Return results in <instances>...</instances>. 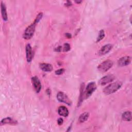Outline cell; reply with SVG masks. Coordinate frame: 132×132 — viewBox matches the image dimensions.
Masks as SVG:
<instances>
[{"mask_svg":"<svg viewBox=\"0 0 132 132\" xmlns=\"http://www.w3.org/2000/svg\"><path fill=\"white\" fill-rule=\"evenodd\" d=\"M55 51H57V52H60L61 51H62V47L61 46H59L58 47H57L56 49H55Z\"/></svg>","mask_w":132,"mask_h":132,"instance_id":"obj_23","label":"cell"},{"mask_svg":"<svg viewBox=\"0 0 132 132\" xmlns=\"http://www.w3.org/2000/svg\"><path fill=\"white\" fill-rule=\"evenodd\" d=\"M122 85V82L120 81L112 82L103 89V92L106 95L111 94L117 91L121 87Z\"/></svg>","mask_w":132,"mask_h":132,"instance_id":"obj_1","label":"cell"},{"mask_svg":"<svg viewBox=\"0 0 132 132\" xmlns=\"http://www.w3.org/2000/svg\"><path fill=\"white\" fill-rule=\"evenodd\" d=\"M32 86L37 93H39L41 89V84L39 79L37 76H34L31 78Z\"/></svg>","mask_w":132,"mask_h":132,"instance_id":"obj_7","label":"cell"},{"mask_svg":"<svg viewBox=\"0 0 132 132\" xmlns=\"http://www.w3.org/2000/svg\"><path fill=\"white\" fill-rule=\"evenodd\" d=\"M70 48H71L70 45L69 43H64L63 45V47L62 48V51H63L64 52H68L70 50Z\"/></svg>","mask_w":132,"mask_h":132,"instance_id":"obj_20","label":"cell"},{"mask_svg":"<svg viewBox=\"0 0 132 132\" xmlns=\"http://www.w3.org/2000/svg\"><path fill=\"white\" fill-rule=\"evenodd\" d=\"M96 89V85L94 82H89L84 90V98L87 99L95 91Z\"/></svg>","mask_w":132,"mask_h":132,"instance_id":"obj_3","label":"cell"},{"mask_svg":"<svg viewBox=\"0 0 132 132\" xmlns=\"http://www.w3.org/2000/svg\"><path fill=\"white\" fill-rule=\"evenodd\" d=\"M131 58L130 56H124L121 58L118 61V64L120 67H124L130 64Z\"/></svg>","mask_w":132,"mask_h":132,"instance_id":"obj_9","label":"cell"},{"mask_svg":"<svg viewBox=\"0 0 132 132\" xmlns=\"http://www.w3.org/2000/svg\"><path fill=\"white\" fill-rule=\"evenodd\" d=\"M57 98L60 102L64 103L68 105H70L72 103L69 97L64 93L62 92H59L57 93Z\"/></svg>","mask_w":132,"mask_h":132,"instance_id":"obj_5","label":"cell"},{"mask_svg":"<svg viewBox=\"0 0 132 132\" xmlns=\"http://www.w3.org/2000/svg\"><path fill=\"white\" fill-rule=\"evenodd\" d=\"M122 118L124 121H129L131 120V112L130 111L124 112L122 115Z\"/></svg>","mask_w":132,"mask_h":132,"instance_id":"obj_17","label":"cell"},{"mask_svg":"<svg viewBox=\"0 0 132 132\" xmlns=\"http://www.w3.org/2000/svg\"><path fill=\"white\" fill-rule=\"evenodd\" d=\"M65 36H66V37H68V38H71V35L70 34H69V33H67V34H65Z\"/></svg>","mask_w":132,"mask_h":132,"instance_id":"obj_25","label":"cell"},{"mask_svg":"<svg viewBox=\"0 0 132 132\" xmlns=\"http://www.w3.org/2000/svg\"><path fill=\"white\" fill-rule=\"evenodd\" d=\"M75 2L77 4H80V3H81L82 2V1H75Z\"/></svg>","mask_w":132,"mask_h":132,"instance_id":"obj_26","label":"cell"},{"mask_svg":"<svg viewBox=\"0 0 132 132\" xmlns=\"http://www.w3.org/2000/svg\"><path fill=\"white\" fill-rule=\"evenodd\" d=\"M40 69L44 72H51L53 70V68L52 64L46 63H42L40 64Z\"/></svg>","mask_w":132,"mask_h":132,"instance_id":"obj_13","label":"cell"},{"mask_svg":"<svg viewBox=\"0 0 132 132\" xmlns=\"http://www.w3.org/2000/svg\"><path fill=\"white\" fill-rule=\"evenodd\" d=\"M65 5H66L67 6H71V5H72V3H71V2L69 1H67V3H66Z\"/></svg>","mask_w":132,"mask_h":132,"instance_id":"obj_24","label":"cell"},{"mask_svg":"<svg viewBox=\"0 0 132 132\" xmlns=\"http://www.w3.org/2000/svg\"><path fill=\"white\" fill-rule=\"evenodd\" d=\"M64 69H60L59 70H57L55 71V74L56 75H61L64 72Z\"/></svg>","mask_w":132,"mask_h":132,"instance_id":"obj_21","label":"cell"},{"mask_svg":"<svg viewBox=\"0 0 132 132\" xmlns=\"http://www.w3.org/2000/svg\"><path fill=\"white\" fill-rule=\"evenodd\" d=\"M36 25V24H35L34 22L31 23L30 25H29L26 28L23 35V37L24 39L26 40H29L32 38L35 31Z\"/></svg>","mask_w":132,"mask_h":132,"instance_id":"obj_2","label":"cell"},{"mask_svg":"<svg viewBox=\"0 0 132 132\" xmlns=\"http://www.w3.org/2000/svg\"><path fill=\"white\" fill-rule=\"evenodd\" d=\"M115 79V76L112 74H108L100 79L98 83L101 86H104L109 82H112Z\"/></svg>","mask_w":132,"mask_h":132,"instance_id":"obj_6","label":"cell"},{"mask_svg":"<svg viewBox=\"0 0 132 132\" xmlns=\"http://www.w3.org/2000/svg\"><path fill=\"white\" fill-rule=\"evenodd\" d=\"M113 65V62L110 60H106L101 63L97 67L98 70L104 73L109 70Z\"/></svg>","mask_w":132,"mask_h":132,"instance_id":"obj_4","label":"cell"},{"mask_svg":"<svg viewBox=\"0 0 132 132\" xmlns=\"http://www.w3.org/2000/svg\"><path fill=\"white\" fill-rule=\"evenodd\" d=\"M1 13H2V18L4 21H7L8 20V16H7L6 7L5 4L3 2H1Z\"/></svg>","mask_w":132,"mask_h":132,"instance_id":"obj_12","label":"cell"},{"mask_svg":"<svg viewBox=\"0 0 132 132\" xmlns=\"http://www.w3.org/2000/svg\"><path fill=\"white\" fill-rule=\"evenodd\" d=\"M17 121L10 117L5 118L2 119L1 121V125H2L3 124H11V125H15L17 124Z\"/></svg>","mask_w":132,"mask_h":132,"instance_id":"obj_11","label":"cell"},{"mask_svg":"<svg viewBox=\"0 0 132 132\" xmlns=\"http://www.w3.org/2000/svg\"><path fill=\"white\" fill-rule=\"evenodd\" d=\"M113 45L111 44H105L101 47L99 51V54L100 55H104L107 54L112 48Z\"/></svg>","mask_w":132,"mask_h":132,"instance_id":"obj_10","label":"cell"},{"mask_svg":"<svg viewBox=\"0 0 132 132\" xmlns=\"http://www.w3.org/2000/svg\"><path fill=\"white\" fill-rule=\"evenodd\" d=\"M26 56L28 62H30L33 58V51L32 47L29 44H27L26 46Z\"/></svg>","mask_w":132,"mask_h":132,"instance_id":"obj_8","label":"cell"},{"mask_svg":"<svg viewBox=\"0 0 132 132\" xmlns=\"http://www.w3.org/2000/svg\"><path fill=\"white\" fill-rule=\"evenodd\" d=\"M84 84H82L80 89V95H79V101L78 103V106H79L80 104H81L82 102L83 101V98H84Z\"/></svg>","mask_w":132,"mask_h":132,"instance_id":"obj_16","label":"cell"},{"mask_svg":"<svg viewBox=\"0 0 132 132\" xmlns=\"http://www.w3.org/2000/svg\"><path fill=\"white\" fill-rule=\"evenodd\" d=\"M89 117V113L88 112H85L81 113L78 118L79 123H83L86 121Z\"/></svg>","mask_w":132,"mask_h":132,"instance_id":"obj_15","label":"cell"},{"mask_svg":"<svg viewBox=\"0 0 132 132\" xmlns=\"http://www.w3.org/2000/svg\"><path fill=\"white\" fill-rule=\"evenodd\" d=\"M42 16H43V13H42V12H40V13L37 15L36 18L35 20L34 23L37 24L40 21V20L42 19Z\"/></svg>","mask_w":132,"mask_h":132,"instance_id":"obj_19","label":"cell"},{"mask_svg":"<svg viewBox=\"0 0 132 132\" xmlns=\"http://www.w3.org/2000/svg\"><path fill=\"white\" fill-rule=\"evenodd\" d=\"M105 37V32L104 30L102 29L99 32H98V35L96 41L97 42H100L101 40H102Z\"/></svg>","mask_w":132,"mask_h":132,"instance_id":"obj_18","label":"cell"},{"mask_svg":"<svg viewBox=\"0 0 132 132\" xmlns=\"http://www.w3.org/2000/svg\"><path fill=\"white\" fill-rule=\"evenodd\" d=\"M57 123H58V125H62V124H63V119H62V118H59V119H58V120H57Z\"/></svg>","mask_w":132,"mask_h":132,"instance_id":"obj_22","label":"cell"},{"mask_svg":"<svg viewBox=\"0 0 132 132\" xmlns=\"http://www.w3.org/2000/svg\"><path fill=\"white\" fill-rule=\"evenodd\" d=\"M58 112L60 116L63 117H67L69 115V112L67 107L65 106H60L58 109Z\"/></svg>","mask_w":132,"mask_h":132,"instance_id":"obj_14","label":"cell"}]
</instances>
